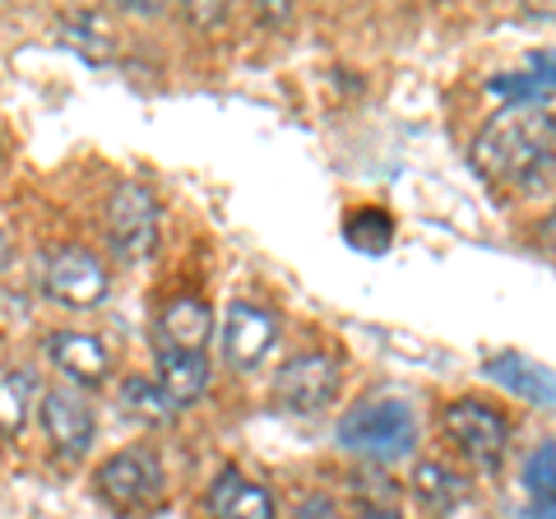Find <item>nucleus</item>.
<instances>
[{
    "label": "nucleus",
    "instance_id": "nucleus-19",
    "mask_svg": "<svg viewBox=\"0 0 556 519\" xmlns=\"http://www.w3.org/2000/svg\"><path fill=\"white\" fill-rule=\"evenodd\" d=\"M343 237H348V246L380 255V251H390V241H394V218L386 210H357V214H348Z\"/></svg>",
    "mask_w": 556,
    "mask_h": 519
},
{
    "label": "nucleus",
    "instance_id": "nucleus-5",
    "mask_svg": "<svg viewBox=\"0 0 556 519\" xmlns=\"http://www.w3.org/2000/svg\"><path fill=\"white\" fill-rule=\"evenodd\" d=\"M445 436L450 445L459 450L468 464H478V469H496L501 459H506V445H510V422L506 413L482 404V400H455L445 413Z\"/></svg>",
    "mask_w": 556,
    "mask_h": 519
},
{
    "label": "nucleus",
    "instance_id": "nucleus-14",
    "mask_svg": "<svg viewBox=\"0 0 556 519\" xmlns=\"http://www.w3.org/2000/svg\"><path fill=\"white\" fill-rule=\"evenodd\" d=\"M486 376H492L496 385H506V390H515V394H525L529 404L552 408V371H547V367H538L533 357H525V353H501V357L486 362Z\"/></svg>",
    "mask_w": 556,
    "mask_h": 519
},
{
    "label": "nucleus",
    "instance_id": "nucleus-15",
    "mask_svg": "<svg viewBox=\"0 0 556 519\" xmlns=\"http://www.w3.org/2000/svg\"><path fill=\"white\" fill-rule=\"evenodd\" d=\"M38 408V376L33 367H0V436H20Z\"/></svg>",
    "mask_w": 556,
    "mask_h": 519
},
{
    "label": "nucleus",
    "instance_id": "nucleus-22",
    "mask_svg": "<svg viewBox=\"0 0 556 519\" xmlns=\"http://www.w3.org/2000/svg\"><path fill=\"white\" fill-rule=\"evenodd\" d=\"M186 20L204 28V24H218V20H228V10H223V5H214V10H200V5H190V10H186Z\"/></svg>",
    "mask_w": 556,
    "mask_h": 519
},
{
    "label": "nucleus",
    "instance_id": "nucleus-3",
    "mask_svg": "<svg viewBox=\"0 0 556 519\" xmlns=\"http://www.w3.org/2000/svg\"><path fill=\"white\" fill-rule=\"evenodd\" d=\"M42 292H47V302H56L65 311H98L112 292V274L93 251L61 246L42 265Z\"/></svg>",
    "mask_w": 556,
    "mask_h": 519
},
{
    "label": "nucleus",
    "instance_id": "nucleus-4",
    "mask_svg": "<svg viewBox=\"0 0 556 519\" xmlns=\"http://www.w3.org/2000/svg\"><path fill=\"white\" fill-rule=\"evenodd\" d=\"M108 246L121 265H144L159 246V200L144 186H116L108 200Z\"/></svg>",
    "mask_w": 556,
    "mask_h": 519
},
{
    "label": "nucleus",
    "instance_id": "nucleus-10",
    "mask_svg": "<svg viewBox=\"0 0 556 519\" xmlns=\"http://www.w3.org/2000/svg\"><path fill=\"white\" fill-rule=\"evenodd\" d=\"M47 357H51V367H56L61 376H70L75 385L98 390V385H108L112 380V349L89 330L47 334Z\"/></svg>",
    "mask_w": 556,
    "mask_h": 519
},
{
    "label": "nucleus",
    "instance_id": "nucleus-21",
    "mask_svg": "<svg viewBox=\"0 0 556 519\" xmlns=\"http://www.w3.org/2000/svg\"><path fill=\"white\" fill-rule=\"evenodd\" d=\"M292 519H348V515L339 510V501H329V496H302Z\"/></svg>",
    "mask_w": 556,
    "mask_h": 519
},
{
    "label": "nucleus",
    "instance_id": "nucleus-12",
    "mask_svg": "<svg viewBox=\"0 0 556 519\" xmlns=\"http://www.w3.org/2000/svg\"><path fill=\"white\" fill-rule=\"evenodd\" d=\"M159 339L172 353H204L214 339V311L200 298H172L159 316Z\"/></svg>",
    "mask_w": 556,
    "mask_h": 519
},
{
    "label": "nucleus",
    "instance_id": "nucleus-6",
    "mask_svg": "<svg viewBox=\"0 0 556 519\" xmlns=\"http://www.w3.org/2000/svg\"><path fill=\"white\" fill-rule=\"evenodd\" d=\"M339 362L325 353H298L288 357L274 376V404L292 413V418H311V413H325L339 400Z\"/></svg>",
    "mask_w": 556,
    "mask_h": 519
},
{
    "label": "nucleus",
    "instance_id": "nucleus-1",
    "mask_svg": "<svg viewBox=\"0 0 556 519\" xmlns=\"http://www.w3.org/2000/svg\"><path fill=\"white\" fill-rule=\"evenodd\" d=\"M473 167L492 186L538 190L552 181V112L547 107H510L486 121L473 140Z\"/></svg>",
    "mask_w": 556,
    "mask_h": 519
},
{
    "label": "nucleus",
    "instance_id": "nucleus-9",
    "mask_svg": "<svg viewBox=\"0 0 556 519\" xmlns=\"http://www.w3.org/2000/svg\"><path fill=\"white\" fill-rule=\"evenodd\" d=\"M33 413H38L47 441L56 445L65 459H79V455H89V450H93L98 418H93L89 400H79L75 390H47Z\"/></svg>",
    "mask_w": 556,
    "mask_h": 519
},
{
    "label": "nucleus",
    "instance_id": "nucleus-11",
    "mask_svg": "<svg viewBox=\"0 0 556 519\" xmlns=\"http://www.w3.org/2000/svg\"><path fill=\"white\" fill-rule=\"evenodd\" d=\"M208 519H278L274 496L241 469H223L208 488Z\"/></svg>",
    "mask_w": 556,
    "mask_h": 519
},
{
    "label": "nucleus",
    "instance_id": "nucleus-17",
    "mask_svg": "<svg viewBox=\"0 0 556 519\" xmlns=\"http://www.w3.org/2000/svg\"><path fill=\"white\" fill-rule=\"evenodd\" d=\"M413 496H417V506H422L427 519H441L464 501V478H455L445 464L427 459L413 469Z\"/></svg>",
    "mask_w": 556,
    "mask_h": 519
},
{
    "label": "nucleus",
    "instance_id": "nucleus-8",
    "mask_svg": "<svg viewBox=\"0 0 556 519\" xmlns=\"http://www.w3.org/2000/svg\"><path fill=\"white\" fill-rule=\"evenodd\" d=\"M218 343H223V362L232 371H255L278 343V316L255 302H232L228 316H223Z\"/></svg>",
    "mask_w": 556,
    "mask_h": 519
},
{
    "label": "nucleus",
    "instance_id": "nucleus-2",
    "mask_svg": "<svg viewBox=\"0 0 556 519\" xmlns=\"http://www.w3.org/2000/svg\"><path fill=\"white\" fill-rule=\"evenodd\" d=\"M339 445L367 464H404L417 450V413L404 400H367L339 418Z\"/></svg>",
    "mask_w": 556,
    "mask_h": 519
},
{
    "label": "nucleus",
    "instance_id": "nucleus-16",
    "mask_svg": "<svg viewBox=\"0 0 556 519\" xmlns=\"http://www.w3.org/2000/svg\"><path fill=\"white\" fill-rule=\"evenodd\" d=\"M116 404L139 427H167L172 418H177V404H172L167 394L153 385V376H126L116 385Z\"/></svg>",
    "mask_w": 556,
    "mask_h": 519
},
{
    "label": "nucleus",
    "instance_id": "nucleus-7",
    "mask_svg": "<svg viewBox=\"0 0 556 519\" xmlns=\"http://www.w3.org/2000/svg\"><path fill=\"white\" fill-rule=\"evenodd\" d=\"M98 492L112 501L116 510H149L163 496V459L149 445L116 450L98 469Z\"/></svg>",
    "mask_w": 556,
    "mask_h": 519
},
{
    "label": "nucleus",
    "instance_id": "nucleus-20",
    "mask_svg": "<svg viewBox=\"0 0 556 519\" xmlns=\"http://www.w3.org/2000/svg\"><path fill=\"white\" fill-rule=\"evenodd\" d=\"M529 492H533V510L543 506V519H552V445H538V455L529 459Z\"/></svg>",
    "mask_w": 556,
    "mask_h": 519
},
{
    "label": "nucleus",
    "instance_id": "nucleus-13",
    "mask_svg": "<svg viewBox=\"0 0 556 519\" xmlns=\"http://www.w3.org/2000/svg\"><path fill=\"white\" fill-rule=\"evenodd\" d=\"M208 357L204 353H172V349H159V376H153V385H159L172 404H195L200 394L208 390Z\"/></svg>",
    "mask_w": 556,
    "mask_h": 519
},
{
    "label": "nucleus",
    "instance_id": "nucleus-23",
    "mask_svg": "<svg viewBox=\"0 0 556 519\" xmlns=\"http://www.w3.org/2000/svg\"><path fill=\"white\" fill-rule=\"evenodd\" d=\"M10 260H14V241H10V232L0 228V274L10 269Z\"/></svg>",
    "mask_w": 556,
    "mask_h": 519
},
{
    "label": "nucleus",
    "instance_id": "nucleus-18",
    "mask_svg": "<svg viewBox=\"0 0 556 519\" xmlns=\"http://www.w3.org/2000/svg\"><path fill=\"white\" fill-rule=\"evenodd\" d=\"M61 42L75 47L79 56L93 61V65L116 61V33L108 28L102 14H65V20H61Z\"/></svg>",
    "mask_w": 556,
    "mask_h": 519
}]
</instances>
